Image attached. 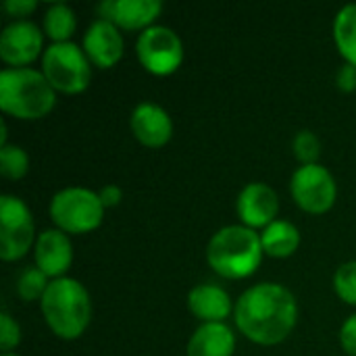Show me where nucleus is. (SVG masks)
Returning a JSON list of instances; mask_svg holds the SVG:
<instances>
[{
	"label": "nucleus",
	"instance_id": "f257e3e1",
	"mask_svg": "<svg viewBox=\"0 0 356 356\" xmlns=\"http://www.w3.org/2000/svg\"><path fill=\"white\" fill-rule=\"evenodd\" d=\"M234 319L240 334L250 342L275 346L296 327L298 305L288 288L280 284H257L238 298Z\"/></svg>",
	"mask_w": 356,
	"mask_h": 356
},
{
	"label": "nucleus",
	"instance_id": "f03ea898",
	"mask_svg": "<svg viewBox=\"0 0 356 356\" xmlns=\"http://www.w3.org/2000/svg\"><path fill=\"white\" fill-rule=\"evenodd\" d=\"M40 307L46 325L60 340H77L92 319L90 294L73 277L52 280L40 300Z\"/></svg>",
	"mask_w": 356,
	"mask_h": 356
},
{
	"label": "nucleus",
	"instance_id": "7ed1b4c3",
	"mask_svg": "<svg viewBox=\"0 0 356 356\" xmlns=\"http://www.w3.org/2000/svg\"><path fill=\"white\" fill-rule=\"evenodd\" d=\"M263 254L261 234L246 225H227L219 229L207 246L211 269L225 280L250 277L259 269Z\"/></svg>",
	"mask_w": 356,
	"mask_h": 356
},
{
	"label": "nucleus",
	"instance_id": "20e7f679",
	"mask_svg": "<svg viewBox=\"0 0 356 356\" xmlns=\"http://www.w3.org/2000/svg\"><path fill=\"white\" fill-rule=\"evenodd\" d=\"M56 104V90L42 71L4 69L0 73V108L17 119L35 121L46 117Z\"/></svg>",
	"mask_w": 356,
	"mask_h": 356
},
{
	"label": "nucleus",
	"instance_id": "39448f33",
	"mask_svg": "<svg viewBox=\"0 0 356 356\" xmlns=\"http://www.w3.org/2000/svg\"><path fill=\"white\" fill-rule=\"evenodd\" d=\"M42 73L48 83L63 94H79L92 79L90 58L73 42L50 44L42 56Z\"/></svg>",
	"mask_w": 356,
	"mask_h": 356
},
{
	"label": "nucleus",
	"instance_id": "423d86ee",
	"mask_svg": "<svg viewBox=\"0 0 356 356\" xmlns=\"http://www.w3.org/2000/svg\"><path fill=\"white\" fill-rule=\"evenodd\" d=\"M50 217L65 234H88L100 227L104 207L100 196L88 188H65L50 200Z\"/></svg>",
	"mask_w": 356,
	"mask_h": 356
},
{
	"label": "nucleus",
	"instance_id": "0eeeda50",
	"mask_svg": "<svg viewBox=\"0 0 356 356\" xmlns=\"http://www.w3.org/2000/svg\"><path fill=\"white\" fill-rule=\"evenodd\" d=\"M136 50L142 67L156 77L173 75L184 63V42L165 25L144 29L138 38Z\"/></svg>",
	"mask_w": 356,
	"mask_h": 356
},
{
	"label": "nucleus",
	"instance_id": "6e6552de",
	"mask_svg": "<svg viewBox=\"0 0 356 356\" xmlns=\"http://www.w3.org/2000/svg\"><path fill=\"white\" fill-rule=\"evenodd\" d=\"M33 217L27 204L17 196L4 194L0 198V259H23L33 244Z\"/></svg>",
	"mask_w": 356,
	"mask_h": 356
},
{
	"label": "nucleus",
	"instance_id": "1a4fd4ad",
	"mask_svg": "<svg viewBox=\"0 0 356 356\" xmlns=\"http://www.w3.org/2000/svg\"><path fill=\"white\" fill-rule=\"evenodd\" d=\"M290 192L294 202L302 211L313 215H323L334 207L338 196V186L334 175L325 167L315 163V165H302L294 171L290 181Z\"/></svg>",
	"mask_w": 356,
	"mask_h": 356
},
{
	"label": "nucleus",
	"instance_id": "9d476101",
	"mask_svg": "<svg viewBox=\"0 0 356 356\" xmlns=\"http://www.w3.org/2000/svg\"><path fill=\"white\" fill-rule=\"evenodd\" d=\"M44 46V33L31 21H15L0 33V58L10 69H23L33 63Z\"/></svg>",
	"mask_w": 356,
	"mask_h": 356
},
{
	"label": "nucleus",
	"instance_id": "9b49d317",
	"mask_svg": "<svg viewBox=\"0 0 356 356\" xmlns=\"http://www.w3.org/2000/svg\"><path fill=\"white\" fill-rule=\"evenodd\" d=\"M236 211H238L242 225H246L250 229H259V227L265 229L277 217L280 198H277L275 190L269 188L267 184H261V181L248 184L238 196Z\"/></svg>",
	"mask_w": 356,
	"mask_h": 356
},
{
	"label": "nucleus",
	"instance_id": "f8f14e48",
	"mask_svg": "<svg viewBox=\"0 0 356 356\" xmlns=\"http://www.w3.org/2000/svg\"><path fill=\"white\" fill-rule=\"evenodd\" d=\"M163 4L159 0H104L96 6L98 19L111 21L123 29H148L161 15Z\"/></svg>",
	"mask_w": 356,
	"mask_h": 356
},
{
	"label": "nucleus",
	"instance_id": "ddd939ff",
	"mask_svg": "<svg viewBox=\"0 0 356 356\" xmlns=\"http://www.w3.org/2000/svg\"><path fill=\"white\" fill-rule=\"evenodd\" d=\"M136 140L148 148H163L173 136V121L169 113L154 102H140L129 119Z\"/></svg>",
	"mask_w": 356,
	"mask_h": 356
},
{
	"label": "nucleus",
	"instance_id": "4468645a",
	"mask_svg": "<svg viewBox=\"0 0 356 356\" xmlns=\"http://www.w3.org/2000/svg\"><path fill=\"white\" fill-rule=\"evenodd\" d=\"M83 52L100 69L115 67L123 56V38L111 21L96 19L83 35Z\"/></svg>",
	"mask_w": 356,
	"mask_h": 356
},
{
	"label": "nucleus",
	"instance_id": "2eb2a0df",
	"mask_svg": "<svg viewBox=\"0 0 356 356\" xmlns=\"http://www.w3.org/2000/svg\"><path fill=\"white\" fill-rule=\"evenodd\" d=\"M35 267L48 277L60 280L73 263V246L65 232L46 229L38 236L33 246Z\"/></svg>",
	"mask_w": 356,
	"mask_h": 356
},
{
	"label": "nucleus",
	"instance_id": "dca6fc26",
	"mask_svg": "<svg viewBox=\"0 0 356 356\" xmlns=\"http://www.w3.org/2000/svg\"><path fill=\"white\" fill-rule=\"evenodd\" d=\"M188 307L192 315L204 323H225L234 309L229 294L213 284L196 286L188 296Z\"/></svg>",
	"mask_w": 356,
	"mask_h": 356
},
{
	"label": "nucleus",
	"instance_id": "f3484780",
	"mask_svg": "<svg viewBox=\"0 0 356 356\" xmlns=\"http://www.w3.org/2000/svg\"><path fill=\"white\" fill-rule=\"evenodd\" d=\"M236 336L225 323H202L188 342V356H232Z\"/></svg>",
	"mask_w": 356,
	"mask_h": 356
},
{
	"label": "nucleus",
	"instance_id": "a211bd4d",
	"mask_svg": "<svg viewBox=\"0 0 356 356\" xmlns=\"http://www.w3.org/2000/svg\"><path fill=\"white\" fill-rule=\"evenodd\" d=\"M263 252L273 259H288L300 246V232L294 223L275 219L261 234Z\"/></svg>",
	"mask_w": 356,
	"mask_h": 356
},
{
	"label": "nucleus",
	"instance_id": "6ab92c4d",
	"mask_svg": "<svg viewBox=\"0 0 356 356\" xmlns=\"http://www.w3.org/2000/svg\"><path fill=\"white\" fill-rule=\"evenodd\" d=\"M334 40L348 65L356 67V4H346L334 21Z\"/></svg>",
	"mask_w": 356,
	"mask_h": 356
},
{
	"label": "nucleus",
	"instance_id": "aec40b11",
	"mask_svg": "<svg viewBox=\"0 0 356 356\" xmlns=\"http://www.w3.org/2000/svg\"><path fill=\"white\" fill-rule=\"evenodd\" d=\"M77 29V19L71 6L67 4H50L46 15H44V33L54 42V44H63L69 42V38L75 33Z\"/></svg>",
	"mask_w": 356,
	"mask_h": 356
},
{
	"label": "nucleus",
	"instance_id": "412c9836",
	"mask_svg": "<svg viewBox=\"0 0 356 356\" xmlns=\"http://www.w3.org/2000/svg\"><path fill=\"white\" fill-rule=\"evenodd\" d=\"M48 275L44 271H40L38 267H27L21 271L19 280H17V294L25 300V302H31V300H42V296L46 294L48 290Z\"/></svg>",
	"mask_w": 356,
	"mask_h": 356
},
{
	"label": "nucleus",
	"instance_id": "4be33fe9",
	"mask_svg": "<svg viewBox=\"0 0 356 356\" xmlns=\"http://www.w3.org/2000/svg\"><path fill=\"white\" fill-rule=\"evenodd\" d=\"M29 169V156L19 146H2L0 148V173L6 179H21Z\"/></svg>",
	"mask_w": 356,
	"mask_h": 356
},
{
	"label": "nucleus",
	"instance_id": "5701e85b",
	"mask_svg": "<svg viewBox=\"0 0 356 356\" xmlns=\"http://www.w3.org/2000/svg\"><path fill=\"white\" fill-rule=\"evenodd\" d=\"M334 290L346 305L356 307V261L344 263L334 275Z\"/></svg>",
	"mask_w": 356,
	"mask_h": 356
},
{
	"label": "nucleus",
	"instance_id": "b1692460",
	"mask_svg": "<svg viewBox=\"0 0 356 356\" xmlns=\"http://www.w3.org/2000/svg\"><path fill=\"white\" fill-rule=\"evenodd\" d=\"M292 150L294 156L302 163V165H315L319 154H321V144L317 140V136L313 131H298L294 142H292Z\"/></svg>",
	"mask_w": 356,
	"mask_h": 356
},
{
	"label": "nucleus",
	"instance_id": "393cba45",
	"mask_svg": "<svg viewBox=\"0 0 356 356\" xmlns=\"http://www.w3.org/2000/svg\"><path fill=\"white\" fill-rule=\"evenodd\" d=\"M19 342H21V330H19L17 321L8 313H2L0 315V348H2V355L10 353Z\"/></svg>",
	"mask_w": 356,
	"mask_h": 356
},
{
	"label": "nucleus",
	"instance_id": "a878e982",
	"mask_svg": "<svg viewBox=\"0 0 356 356\" xmlns=\"http://www.w3.org/2000/svg\"><path fill=\"white\" fill-rule=\"evenodd\" d=\"M340 342L344 353L350 356H356V315L348 317L340 330Z\"/></svg>",
	"mask_w": 356,
	"mask_h": 356
},
{
	"label": "nucleus",
	"instance_id": "bb28decb",
	"mask_svg": "<svg viewBox=\"0 0 356 356\" xmlns=\"http://www.w3.org/2000/svg\"><path fill=\"white\" fill-rule=\"evenodd\" d=\"M338 88L342 90V92H355L356 90V67L355 65H344V67H340V71H338Z\"/></svg>",
	"mask_w": 356,
	"mask_h": 356
},
{
	"label": "nucleus",
	"instance_id": "cd10ccee",
	"mask_svg": "<svg viewBox=\"0 0 356 356\" xmlns=\"http://www.w3.org/2000/svg\"><path fill=\"white\" fill-rule=\"evenodd\" d=\"M38 6L35 0H6L4 2V10L13 17H25L29 13H33Z\"/></svg>",
	"mask_w": 356,
	"mask_h": 356
},
{
	"label": "nucleus",
	"instance_id": "c85d7f7f",
	"mask_svg": "<svg viewBox=\"0 0 356 356\" xmlns=\"http://www.w3.org/2000/svg\"><path fill=\"white\" fill-rule=\"evenodd\" d=\"M98 196H100V200H102V207H104V209H113V207H117V204L121 202L123 192H121L117 186H104V188L98 192Z\"/></svg>",
	"mask_w": 356,
	"mask_h": 356
},
{
	"label": "nucleus",
	"instance_id": "c756f323",
	"mask_svg": "<svg viewBox=\"0 0 356 356\" xmlns=\"http://www.w3.org/2000/svg\"><path fill=\"white\" fill-rule=\"evenodd\" d=\"M6 146V123H0V148Z\"/></svg>",
	"mask_w": 356,
	"mask_h": 356
},
{
	"label": "nucleus",
	"instance_id": "7c9ffc66",
	"mask_svg": "<svg viewBox=\"0 0 356 356\" xmlns=\"http://www.w3.org/2000/svg\"><path fill=\"white\" fill-rule=\"evenodd\" d=\"M2 356H19V355H13V353H4Z\"/></svg>",
	"mask_w": 356,
	"mask_h": 356
}]
</instances>
